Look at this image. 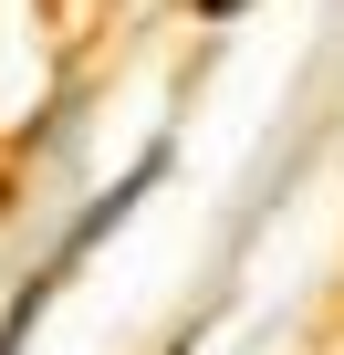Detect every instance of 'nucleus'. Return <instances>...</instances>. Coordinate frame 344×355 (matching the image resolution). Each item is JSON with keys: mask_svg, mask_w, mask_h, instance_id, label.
Here are the masks:
<instances>
[{"mask_svg": "<svg viewBox=\"0 0 344 355\" xmlns=\"http://www.w3.org/2000/svg\"><path fill=\"white\" fill-rule=\"evenodd\" d=\"M209 11H230V0H209Z\"/></svg>", "mask_w": 344, "mask_h": 355, "instance_id": "nucleus-1", "label": "nucleus"}]
</instances>
